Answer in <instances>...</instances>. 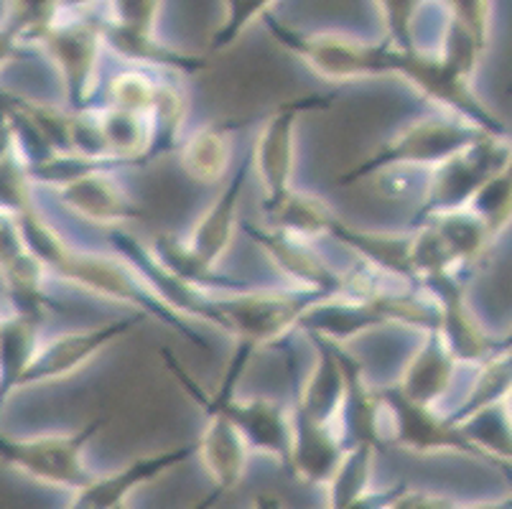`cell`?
I'll return each mask as SVG.
<instances>
[{
    "label": "cell",
    "instance_id": "f546056e",
    "mask_svg": "<svg viewBox=\"0 0 512 509\" xmlns=\"http://www.w3.org/2000/svg\"><path fill=\"white\" fill-rule=\"evenodd\" d=\"M507 398H510V349L479 364L472 387L459 400V405L446 413V418H449L451 426H462L464 420L482 413V410L505 405Z\"/></svg>",
    "mask_w": 512,
    "mask_h": 509
},
{
    "label": "cell",
    "instance_id": "7a4b0ae2",
    "mask_svg": "<svg viewBox=\"0 0 512 509\" xmlns=\"http://www.w3.org/2000/svg\"><path fill=\"white\" fill-rule=\"evenodd\" d=\"M324 293L299 288H242L232 293H214L209 301V326L225 331L240 347L255 354L265 347H276L286 336L296 334L301 316Z\"/></svg>",
    "mask_w": 512,
    "mask_h": 509
},
{
    "label": "cell",
    "instance_id": "2e32d148",
    "mask_svg": "<svg viewBox=\"0 0 512 509\" xmlns=\"http://www.w3.org/2000/svg\"><path fill=\"white\" fill-rule=\"evenodd\" d=\"M197 456V441H189L184 446L169 448V451H158V454L141 456L125 464L123 469L110 471V474L92 476L85 487L72 492V502L67 509H120L128 504L130 494L138 492L146 484L156 482L158 476L176 466L186 464Z\"/></svg>",
    "mask_w": 512,
    "mask_h": 509
},
{
    "label": "cell",
    "instance_id": "d6a6232c",
    "mask_svg": "<svg viewBox=\"0 0 512 509\" xmlns=\"http://www.w3.org/2000/svg\"><path fill=\"white\" fill-rule=\"evenodd\" d=\"M156 84L158 77H153L151 72H141V69L118 74V77L110 82L105 105L148 115V110H151L153 105V95H156Z\"/></svg>",
    "mask_w": 512,
    "mask_h": 509
},
{
    "label": "cell",
    "instance_id": "e575fe53",
    "mask_svg": "<svg viewBox=\"0 0 512 509\" xmlns=\"http://www.w3.org/2000/svg\"><path fill=\"white\" fill-rule=\"evenodd\" d=\"M29 255L31 252L26 250L16 217L0 212V275L21 263L23 258H29Z\"/></svg>",
    "mask_w": 512,
    "mask_h": 509
},
{
    "label": "cell",
    "instance_id": "83f0119b",
    "mask_svg": "<svg viewBox=\"0 0 512 509\" xmlns=\"http://www.w3.org/2000/svg\"><path fill=\"white\" fill-rule=\"evenodd\" d=\"M186 120H189V97L179 84L169 77H158L153 105L148 110V140L146 163L169 156L179 148L181 138L186 135Z\"/></svg>",
    "mask_w": 512,
    "mask_h": 509
},
{
    "label": "cell",
    "instance_id": "b9f144b4",
    "mask_svg": "<svg viewBox=\"0 0 512 509\" xmlns=\"http://www.w3.org/2000/svg\"><path fill=\"white\" fill-rule=\"evenodd\" d=\"M0 509H6V507H3V504H0Z\"/></svg>",
    "mask_w": 512,
    "mask_h": 509
},
{
    "label": "cell",
    "instance_id": "484cf974",
    "mask_svg": "<svg viewBox=\"0 0 512 509\" xmlns=\"http://www.w3.org/2000/svg\"><path fill=\"white\" fill-rule=\"evenodd\" d=\"M423 224H431L439 237L441 247H444L446 258H449L451 268L456 273H464L467 268H472L474 263L487 255L495 245V240H500L490 224L484 222L477 212H472L469 207L456 209V212L439 214V217L428 219Z\"/></svg>",
    "mask_w": 512,
    "mask_h": 509
},
{
    "label": "cell",
    "instance_id": "ab89813d",
    "mask_svg": "<svg viewBox=\"0 0 512 509\" xmlns=\"http://www.w3.org/2000/svg\"><path fill=\"white\" fill-rule=\"evenodd\" d=\"M388 509H411V487H408L406 492L400 494L398 499H393V502L388 504Z\"/></svg>",
    "mask_w": 512,
    "mask_h": 509
},
{
    "label": "cell",
    "instance_id": "8d00e7d4",
    "mask_svg": "<svg viewBox=\"0 0 512 509\" xmlns=\"http://www.w3.org/2000/svg\"><path fill=\"white\" fill-rule=\"evenodd\" d=\"M411 509H459V502L444 497V494L416 492V489H411Z\"/></svg>",
    "mask_w": 512,
    "mask_h": 509
},
{
    "label": "cell",
    "instance_id": "30bf717a",
    "mask_svg": "<svg viewBox=\"0 0 512 509\" xmlns=\"http://www.w3.org/2000/svg\"><path fill=\"white\" fill-rule=\"evenodd\" d=\"M393 77L406 79L418 95L439 107V112L467 120L487 133L510 135L505 120L497 118L495 112L479 100L477 92L472 90V82L454 72L441 56L421 54L416 49H398Z\"/></svg>",
    "mask_w": 512,
    "mask_h": 509
},
{
    "label": "cell",
    "instance_id": "8fae6325",
    "mask_svg": "<svg viewBox=\"0 0 512 509\" xmlns=\"http://www.w3.org/2000/svg\"><path fill=\"white\" fill-rule=\"evenodd\" d=\"M329 105H332L329 97H293L265 118L250 148V174L258 176L263 186V199H273L291 189L293 174H296V138H299L301 118L309 112L327 110Z\"/></svg>",
    "mask_w": 512,
    "mask_h": 509
},
{
    "label": "cell",
    "instance_id": "836d02e7",
    "mask_svg": "<svg viewBox=\"0 0 512 509\" xmlns=\"http://www.w3.org/2000/svg\"><path fill=\"white\" fill-rule=\"evenodd\" d=\"M510 186V168H507L502 174L492 176L469 202V209L477 212L500 237L510 227Z\"/></svg>",
    "mask_w": 512,
    "mask_h": 509
},
{
    "label": "cell",
    "instance_id": "ac0fdd59",
    "mask_svg": "<svg viewBox=\"0 0 512 509\" xmlns=\"http://www.w3.org/2000/svg\"><path fill=\"white\" fill-rule=\"evenodd\" d=\"M288 410H291V446H288L286 469L291 471L293 479L309 487H324L342 461L347 446L334 423H319L293 405Z\"/></svg>",
    "mask_w": 512,
    "mask_h": 509
},
{
    "label": "cell",
    "instance_id": "5b68a950",
    "mask_svg": "<svg viewBox=\"0 0 512 509\" xmlns=\"http://www.w3.org/2000/svg\"><path fill=\"white\" fill-rule=\"evenodd\" d=\"M507 168H510V135L484 133L472 146L431 171L423 202L413 217V227L439 214L469 207L477 191Z\"/></svg>",
    "mask_w": 512,
    "mask_h": 509
},
{
    "label": "cell",
    "instance_id": "44dd1931",
    "mask_svg": "<svg viewBox=\"0 0 512 509\" xmlns=\"http://www.w3.org/2000/svg\"><path fill=\"white\" fill-rule=\"evenodd\" d=\"M459 367L462 364L456 362L449 347L441 342V336L434 329L423 331L421 344L408 357L395 387L413 403L441 408L444 398L454 387Z\"/></svg>",
    "mask_w": 512,
    "mask_h": 509
},
{
    "label": "cell",
    "instance_id": "8992f818",
    "mask_svg": "<svg viewBox=\"0 0 512 509\" xmlns=\"http://www.w3.org/2000/svg\"><path fill=\"white\" fill-rule=\"evenodd\" d=\"M253 357V349L235 344L225 380L212 392V398L242 436L250 456H268L286 466L288 446H291V410L273 398H237L235 395L237 380L248 370Z\"/></svg>",
    "mask_w": 512,
    "mask_h": 509
},
{
    "label": "cell",
    "instance_id": "4dcf8cb0",
    "mask_svg": "<svg viewBox=\"0 0 512 509\" xmlns=\"http://www.w3.org/2000/svg\"><path fill=\"white\" fill-rule=\"evenodd\" d=\"M377 451L380 448L370 446V443L349 446L344 451L342 461L337 464L334 474L329 476V482L321 487L327 494V509H342L365 492H370Z\"/></svg>",
    "mask_w": 512,
    "mask_h": 509
},
{
    "label": "cell",
    "instance_id": "277c9868",
    "mask_svg": "<svg viewBox=\"0 0 512 509\" xmlns=\"http://www.w3.org/2000/svg\"><path fill=\"white\" fill-rule=\"evenodd\" d=\"M107 423L110 418L102 415L72 433L31 438H13L0 433V464H6L16 474L29 476L46 487L77 492L95 476L87 464V448L100 436Z\"/></svg>",
    "mask_w": 512,
    "mask_h": 509
},
{
    "label": "cell",
    "instance_id": "d6986e66",
    "mask_svg": "<svg viewBox=\"0 0 512 509\" xmlns=\"http://www.w3.org/2000/svg\"><path fill=\"white\" fill-rule=\"evenodd\" d=\"M46 44L62 74L67 110H87L95 97L97 62H100L97 34L85 26L51 28L46 34Z\"/></svg>",
    "mask_w": 512,
    "mask_h": 509
},
{
    "label": "cell",
    "instance_id": "9a60e30c",
    "mask_svg": "<svg viewBox=\"0 0 512 509\" xmlns=\"http://www.w3.org/2000/svg\"><path fill=\"white\" fill-rule=\"evenodd\" d=\"M240 230L265 252V258L286 275L288 286L299 291L324 293V296H342L352 293V275L334 268L324 255L314 250V242L299 240L273 227H260L255 222H240Z\"/></svg>",
    "mask_w": 512,
    "mask_h": 509
},
{
    "label": "cell",
    "instance_id": "f1b7e54d",
    "mask_svg": "<svg viewBox=\"0 0 512 509\" xmlns=\"http://www.w3.org/2000/svg\"><path fill=\"white\" fill-rule=\"evenodd\" d=\"M97 123H100L102 140H105V151L113 161L125 163L128 168L146 166L148 140V115L141 112L118 110V107H95Z\"/></svg>",
    "mask_w": 512,
    "mask_h": 509
},
{
    "label": "cell",
    "instance_id": "d4e9b609",
    "mask_svg": "<svg viewBox=\"0 0 512 509\" xmlns=\"http://www.w3.org/2000/svg\"><path fill=\"white\" fill-rule=\"evenodd\" d=\"M260 207H263L265 217H268V227L306 242L329 237L334 224L339 222V214L334 212L332 204L324 202L321 196L311 194V191L296 189V186L283 191L281 196L263 199Z\"/></svg>",
    "mask_w": 512,
    "mask_h": 509
},
{
    "label": "cell",
    "instance_id": "74e56055",
    "mask_svg": "<svg viewBox=\"0 0 512 509\" xmlns=\"http://www.w3.org/2000/svg\"><path fill=\"white\" fill-rule=\"evenodd\" d=\"M459 509H512L510 499H477V502L459 504Z\"/></svg>",
    "mask_w": 512,
    "mask_h": 509
},
{
    "label": "cell",
    "instance_id": "7bdbcfd3",
    "mask_svg": "<svg viewBox=\"0 0 512 509\" xmlns=\"http://www.w3.org/2000/svg\"><path fill=\"white\" fill-rule=\"evenodd\" d=\"M0 319H3V314H0Z\"/></svg>",
    "mask_w": 512,
    "mask_h": 509
},
{
    "label": "cell",
    "instance_id": "ba28073f",
    "mask_svg": "<svg viewBox=\"0 0 512 509\" xmlns=\"http://www.w3.org/2000/svg\"><path fill=\"white\" fill-rule=\"evenodd\" d=\"M421 291L431 298L436 311L434 331L441 336V342L449 347L459 364L479 367L495 354L507 352L510 342H500L487 331L479 314L469 301L467 286L462 273L446 270V273L431 275L421 283Z\"/></svg>",
    "mask_w": 512,
    "mask_h": 509
},
{
    "label": "cell",
    "instance_id": "603a6c76",
    "mask_svg": "<svg viewBox=\"0 0 512 509\" xmlns=\"http://www.w3.org/2000/svg\"><path fill=\"white\" fill-rule=\"evenodd\" d=\"M242 125V120L225 118L186 133L174 151L184 174L197 184H220L227 179L235 156V135Z\"/></svg>",
    "mask_w": 512,
    "mask_h": 509
},
{
    "label": "cell",
    "instance_id": "4fadbf2b",
    "mask_svg": "<svg viewBox=\"0 0 512 509\" xmlns=\"http://www.w3.org/2000/svg\"><path fill=\"white\" fill-rule=\"evenodd\" d=\"M143 321H146V316L133 311L130 316H120V319L105 321L100 326L67 331V334H59L54 339H46V342L41 339L18 390L34 385H49V382L67 380V377L77 375L79 370H85L87 364L95 362L115 342H120L123 336L138 329Z\"/></svg>",
    "mask_w": 512,
    "mask_h": 509
},
{
    "label": "cell",
    "instance_id": "60d3db41",
    "mask_svg": "<svg viewBox=\"0 0 512 509\" xmlns=\"http://www.w3.org/2000/svg\"><path fill=\"white\" fill-rule=\"evenodd\" d=\"M8 54H11V36L0 34V64L6 62Z\"/></svg>",
    "mask_w": 512,
    "mask_h": 509
},
{
    "label": "cell",
    "instance_id": "7c38bea8",
    "mask_svg": "<svg viewBox=\"0 0 512 509\" xmlns=\"http://www.w3.org/2000/svg\"><path fill=\"white\" fill-rule=\"evenodd\" d=\"M281 44L319 77L329 82H355L370 77H393L395 54L393 46L362 44L344 36H301L283 26H273Z\"/></svg>",
    "mask_w": 512,
    "mask_h": 509
},
{
    "label": "cell",
    "instance_id": "4316f807",
    "mask_svg": "<svg viewBox=\"0 0 512 509\" xmlns=\"http://www.w3.org/2000/svg\"><path fill=\"white\" fill-rule=\"evenodd\" d=\"M41 344V324L21 314H3L0 319V410L21 387L23 375Z\"/></svg>",
    "mask_w": 512,
    "mask_h": 509
},
{
    "label": "cell",
    "instance_id": "5bb4252c",
    "mask_svg": "<svg viewBox=\"0 0 512 509\" xmlns=\"http://www.w3.org/2000/svg\"><path fill=\"white\" fill-rule=\"evenodd\" d=\"M123 168V163L115 161L97 163L82 174L57 184L51 191L57 196V202L79 219L107 227V230H118L123 224L143 217L141 204L120 184L118 171Z\"/></svg>",
    "mask_w": 512,
    "mask_h": 509
},
{
    "label": "cell",
    "instance_id": "52a82bcc",
    "mask_svg": "<svg viewBox=\"0 0 512 509\" xmlns=\"http://www.w3.org/2000/svg\"><path fill=\"white\" fill-rule=\"evenodd\" d=\"M377 395L383 405V423H388V441L400 451L418 456H464L500 469L459 428L451 426L441 408L413 403L395 385L377 390Z\"/></svg>",
    "mask_w": 512,
    "mask_h": 509
},
{
    "label": "cell",
    "instance_id": "7402d4cb",
    "mask_svg": "<svg viewBox=\"0 0 512 509\" xmlns=\"http://www.w3.org/2000/svg\"><path fill=\"white\" fill-rule=\"evenodd\" d=\"M329 237L347 247V250L355 252L357 258H362L365 268L372 270V273L398 280L403 288H418L411 265V232L362 230V227H355V224L344 222L339 217Z\"/></svg>",
    "mask_w": 512,
    "mask_h": 509
},
{
    "label": "cell",
    "instance_id": "9c48e42d",
    "mask_svg": "<svg viewBox=\"0 0 512 509\" xmlns=\"http://www.w3.org/2000/svg\"><path fill=\"white\" fill-rule=\"evenodd\" d=\"M164 362L169 367V372L174 375V380L179 382L181 390L189 395V398L197 403V408L204 413V431L197 438V456L207 469L209 479L214 484V492L225 497L227 492L237 487L242 482V476L248 471L250 464V451L242 441L240 433L235 431V426L230 423L225 413L220 410V405L214 403L212 392L204 390L197 380H194L189 372L179 364V359L164 349Z\"/></svg>",
    "mask_w": 512,
    "mask_h": 509
},
{
    "label": "cell",
    "instance_id": "6da1fadb",
    "mask_svg": "<svg viewBox=\"0 0 512 509\" xmlns=\"http://www.w3.org/2000/svg\"><path fill=\"white\" fill-rule=\"evenodd\" d=\"M18 230L26 242V250L39 260L49 278L54 275L79 291L130 306L136 314H143L146 319H158L164 326L186 336L192 344L204 347L197 331L192 329V321H186L166 303L158 301L148 291L146 283L133 273V268L123 263L115 252L102 255V252L79 250L72 242L64 240L62 232L39 209L29 212L26 217H18Z\"/></svg>",
    "mask_w": 512,
    "mask_h": 509
},
{
    "label": "cell",
    "instance_id": "3957f363",
    "mask_svg": "<svg viewBox=\"0 0 512 509\" xmlns=\"http://www.w3.org/2000/svg\"><path fill=\"white\" fill-rule=\"evenodd\" d=\"M484 133L487 130H479L477 125L462 118H454L446 112H431L426 118H418L406 128H400L370 156L344 171L339 176V184H360V181L375 179L388 171H400V168H406V171L408 168H426L431 174L441 163L472 146Z\"/></svg>",
    "mask_w": 512,
    "mask_h": 509
},
{
    "label": "cell",
    "instance_id": "1f68e13d",
    "mask_svg": "<svg viewBox=\"0 0 512 509\" xmlns=\"http://www.w3.org/2000/svg\"><path fill=\"white\" fill-rule=\"evenodd\" d=\"M39 207L36 184L16 151L0 158V212L21 217Z\"/></svg>",
    "mask_w": 512,
    "mask_h": 509
},
{
    "label": "cell",
    "instance_id": "cb8c5ba5",
    "mask_svg": "<svg viewBox=\"0 0 512 509\" xmlns=\"http://www.w3.org/2000/svg\"><path fill=\"white\" fill-rule=\"evenodd\" d=\"M309 339L314 344V364H311L309 375L296 385L293 408H299L301 413L319 420V423H334L337 426V413L344 392L339 347L324 342L319 336H309Z\"/></svg>",
    "mask_w": 512,
    "mask_h": 509
},
{
    "label": "cell",
    "instance_id": "f35d334b",
    "mask_svg": "<svg viewBox=\"0 0 512 509\" xmlns=\"http://www.w3.org/2000/svg\"><path fill=\"white\" fill-rule=\"evenodd\" d=\"M253 509H286V507H283L281 499L273 497V494H260V497H255Z\"/></svg>",
    "mask_w": 512,
    "mask_h": 509
},
{
    "label": "cell",
    "instance_id": "e0dca14e",
    "mask_svg": "<svg viewBox=\"0 0 512 509\" xmlns=\"http://www.w3.org/2000/svg\"><path fill=\"white\" fill-rule=\"evenodd\" d=\"M248 176L250 153L242 158L240 166L227 176L220 194L214 196V202L204 209V214L194 222L189 235L181 240L186 250L192 252L204 268L220 270V263L225 260L232 242H235L237 232H240V202L245 184H248Z\"/></svg>",
    "mask_w": 512,
    "mask_h": 509
},
{
    "label": "cell",
    "instance_id": "ffe728a7",
    "mask_svg": "<svg viewBox=\"0 0 512 509\" xmlns=\"http://www.w3.org/2000/svg\"><path fill=\"white\" fill-rule=\"evenodd\" d=\"M339 359H342L344 372V392L342 405L337 413V431L342 436L344 446H383V405L375 387L367 382L365 367L357 362L347 347H339Z\"/></svg>",
    "mask_w": 512,
    "mask_h": 509
},
{
    "label": "cell",
    "instance_id": "d590c367",
    "mask_svg": "<svg viewBox=\"0 0 512 509\" xmlns=\"http://www.w3.org/2000/svg\"><path fill=\"white\" fill-rule=\"evenodd\" d=\"M408 484H393V487L388 489H375L372 487L370 492H365L362 497H357L355 502H349L347 507L342 509H388V504L393 502V499H398L400 494L406 492Z\"/></svg>",
    "mask_w": 512,
    "mask_h": 509
}]
</instances>
